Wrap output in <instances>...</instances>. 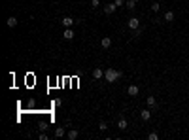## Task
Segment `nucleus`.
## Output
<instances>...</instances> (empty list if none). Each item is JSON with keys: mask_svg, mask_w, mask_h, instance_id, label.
Segmentation results:
<instances>
[{"mask_svg": "<svg viewBox=\"0 0 189 140\" xmlns=\"http://www.w3.org/2000/svg\"><path fill=\"white\" fill-rule=\"evenodd\" d=\"M114 2H115V6H117V8H121L123 4H125V0H114Z\"/></svg>", "mask_w": 189, "mask_h": 140, "instance_id": "nucleus-22", "label": "nucleus"}, {"mask_svg": "<svg viewBox=\"0 0 189 140\" xmlns=\"http://www.w3.org/2000/svg\"><path fill=\"white\" fill-rule=\"evenodd\" d=\"M63 27H64V29H72V27H74V19H72V17H63Z\"/></svg>", "mask_w": 189, "mask_h": 140, "instance_id": "nucleus-4", "label": "nucleus"}, {"mask_svg": "<svg viewBox=\"0 0 189 140\" xmlns=\"http://www.w3.org/2000/svg\"><path fill=\"white\" fill-rule=\"evenodd\" d=\"M176 19V13L174 11H167V13H164V17H163V21L164 23H172Z\"/></svg>", "mask_w": 189, "mask_h": 140, "instance_id": "nucleus-7", "label": "nucleus"}, {"mask_svg": "<svg viewBox=\"0 0 189 140\" xmlns=\"http://www.w3.org/2000/svg\"><path fill=\"white\" fill-rule=\"evenodd\" d=\"M140 117H142L144 121H150V119H151V112L146 108V110H142V112H140Z\"/></svg>", "mask_w": 189, "mask_h": 140, "instance_id": "nucleus-9", "label": "nucleus"}, {"mask_svg": "<svg viewBox=\"0 0 189 140\" xmlns=\"http://www.w3.org/2000/svg\"><path fill=\"white\" fill-rule=\"evenodd\" d=\"M148 140H159V134L157 133H150L148 134Z\"/></svg>", "mask_w": 189, "mask_h": 140, "instance_id": "nucleus-19", "label": "nucleus"}, {"mask_svg": "<svg viewBox=\"0 0 189 140\" xmlns=\"http://www.w3.org/2000/svg\"><path fill=\"white\" fill-rule=\"evenodd\" d=\"M98 6H100V0H91V8H95V10H96Z\"/></svg>", "mask_w": 189, "mask_h": 140, "instance_id": "nucleus-20", "label": "nucleus"}, {"mask_svg": "<svg viewBox=\"0 0 189 140\" xmlns=\"http://www.w3.org/2000/svg\"><path fill=\"white\" fill-rule=\"evenodd\" d=\"M125 8H127V10H131V11H134L136 2H134V0H127V2H125Z\"/></svg>", "mask_w": 189, "mask_h": 140, "instance_id": "nucleus-17", "label": "nucleus"}, {"mask_svg": "<svg viewBox=\"0 0 189 140\" xmlns=\"http://www.w3.org/2000/svg\"><path fill=\"white\" fill-rule=\"evenodd\" d=\"M100 46H102V49H108V47L112 46V38L110 36H104V38L100 40Z\"/></svg>", "mask_w": 189, "mask_h": 140, "instance_id": "nucleus-6", "label": "nucleus"}, {"mask_svg": "<svg viewBox=\"0 0 189 140\" xmlns=\"http://www.w3.org/2000/svg\"><path fill=\"white\" fill-rule=\"evenodd\" d=\"M98 129H100V131H106V129H108V125H106L104 121H100V123H98Z\"/></svg>", "mask_w": 189, "mask_h": 140, "instance_id": "nucleus-21", "label": "nucleus"}, {"mask_svg": "<svg viewBox=\"0 0 189 140\" xmlns=\"http://www.w3.org/2000/svg\"><path fill=\"white\" fill-rule=\"evenodd\" d=\"M127 93L131 95V97H136V95L140 93V87H138V85H129V87H127Z\"/></svg>", "mask_w": 189, "mask_h": 140, "instance_id": "nucleus-5", "label": "nucleus"}, {"mask_svg": "<svg viewBox=\"0 0 189 140\" xmlns=\"http://www.w3.org/2000/svg\"><path fill=\"white\" fill-rule=\"evenodd\" d=\"M17 17H8V21H6V25L10 27V29H13V27H17Z\"/></svg>", "mask_w": 189, "mask_h": 140, "instance_id": "nucleus-14", "label": "nucleus"}, {"mask_svg": "<svg viewBox=\"0 0 189 140\" xmlns=\"http://www.w3.org/2000/svg\"><path fill=\"white\" fill-rule=\"evenodd\" d=\"M159 10H161V4L159 2H151V11H155V13H157Z\"/></svg>", "mask_w": 189, "mask_h": 140, "instance_id": "nucleus-18", "label": "nucleus"}, {"mask_svg": "<svg viewBox=\"0 0 189 140\" xmlns=\"http://www.w3.org/2000/svg\"><path fill=\"white\" fill-rule=\"evenodd\" d=\"M63 38L64 40H74V30H72V29H66V30H64V34H63Z\"/></svg>", "mask_w": 189, "mask_h": 140, "instance_id": "nucleus-15", "label": "nucleus"}, {"mask_svg": "<svg viewBox=\"0 0 189 140\" xmlns=\"http://www.w3.org/2000/svg\"><path fill=\"white\" fill-rule=\"evenodd\" d=\"M123 76V72L121 70H117V68H106L104 70V79H106L108 83H114V82H117L119 78Z\"/></svg>", "mask_w": 189, "mask_h": 140, "instance_id": "nucleus-1", "label": "nucleus"}, {"mask_svg": "<svg viewBox=\"0 0 189 140\" xmlns=\"http://www.w3.org/2000/svg\"><path fill=\"white\" fill-rule=\"evenodd\" d=\"M115 10H117V6H115V2L104 4V13H106V15H112V13H114Z\"/></svg>", "mask_w": 189, "mask_h": 140, "instance_id": "nucleus-3", "label": "nucleus"}, {"mask_svg": "<svg viewBox=\"0 0 189 140\" xmlns=\"http://www.w3.org/2000/svg\"><path fill=\"white\" fill-rule=\"evenodd\" d=\"M127 127H129V121H127V119H125V117H119V119H117V129H121V131H125V129H127Z\"/></svg>", "mask_w": 189, "mask_h": 140, "instance_id": "nucleus-8", "label": "nucleus"}, {"mask_svg": "<svg viewBox=\"0 0 189 140\" xmlns=\"http://www.w3.org/2000/svg\"><path fill=\"white\" fill-rule=\"evenodd\" d=\"M93 78H95V79H102V78H104L102 68H95V70H93Z\"/></svg>", "mask_w": 189, "mask_h": 140, "instance_id": "nucleus-13", "label": "nucleus"}, {"mask_svg": "<svg viewBox=\"0 0 189 140\" xmlns=\"http://www.w3.org/2000/svg\"><path fill=\"white\" fill-rule=\"evenodd\" d=\"M142 32H144V27L140 25L136 30H132V38H134V40H136V38H140V36H142Z\"/></svg>", "mask_w": 189, "mask_h": 140, "instance_id": "nucleus-16", "label": "nucleus"}, {"mask_svg": "<svg viewBox=\"0 0 189 140\" xmlns=\"http://www.w3.org/2000/svg\"><path fill=\"white\" fill-rule=\"evenodd\" d=\"M40 140H47V134L46 133H40Z\"/></svg>", "mask_w": 189, "mask_h": 140, "instance_id": "nucleus-23", "label": "nucleus"}, {"mask_svg": "<svg viewBox=\"0 0 189 140\" xmlns=\"http://www.w3.org/2000/svg\"><path fill=\"white\" fill-rule=\"evenodd\" d=\"M134 2H138V0H134Z\"/></svg>", "mask_w": 189, "mask_h": 140, "instance_id": "nucleus-24", "label": "nucleus"}, {"mask_svg": "<svg viewBox=\"0 0 189 140\" xmlns=\"http://www.w3.org/2000/svg\"><path fill=\"white\" fill-rule=\"evenodd\" d=\"M64 134H66V129H64V127H57V129H55V138H63Z\"/></svg>", "mask_w": 189, "mask_h": 140, "instance_id": "nucleus-10", "label": "nucleus"}, {"mask_svg": "<svg viewBox=\"0 0 189 140\" xmlns=\"http://www.w3.org/2000/svg\"><path fill=\"white\" fill-rule=\"evenodd\" d=\"M127 27H129L131 30H136V29L140 27V19H138V17H131V19L127 21Z\"/></svg>", "mask_w": 189, "mask_h": 140, "instance_id": "nucleus-2", "label": "nucleus"}, {"mask_svg": "<svg viewBox=\"0 0 189 140\" xmlns=\"http://www.w3.org/2000/svg\"><path fill=\"white\" fill-rule=\"evenodd\" d=\"M66 136H68V140H76V138L79 136V133H78L76 129H70V131L66 133Z\"/></svg>", "mask_w": 189, "mask_h": 140, "instance_id": "nucleus-12", "label": "nucleus"}, {"mask_svg": "<svg viewBox=\"0 0 189 140\" xmlns=\"http://www.w3.org/2000/svg\"><path fill=\"white\" fill-rule=\"evenodd\" d=\"M146 102H148V108H155V106H157V98H155V97H151V95L146 98Z\"/></svg>", "mask_w": 189, "mask_h": 140, "instance_id": "nucleus-11", "label": "nucleus"}]
</instances>
